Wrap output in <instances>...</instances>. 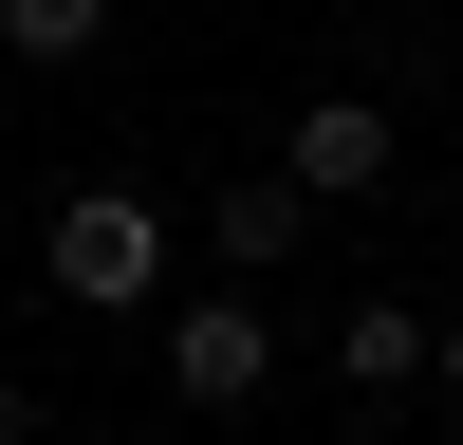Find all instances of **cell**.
<instances>
[{
    "instance_id": "6da1fadb",
    "label": "cell",
    "mask_w": 463,
    "mask_h": 445,
    "mask_svg": "<svg viewBox=\"0 0 463 445\" xmlns=\"http://www.w3.org/2000/svg\"><path fill=\"white\" fill-rule=\"evenodd\" d=\"M37 260H56L74 316H148V297H167V204H148V185H56Z\"/></svg>"
},
{
    "instance_id": "7a4b0ae2",
    "label": "cell",
    "mask_w": 463,
    "mask_h": 445,
    "mask_svg": "<svg viewBox=\"0 0 463 445\" xmlns=\"http://www.w3.org/2000/svg\"><path fill=\"white\" fill-rule=\"evenodd\" d=\"M167 390H185V408H260V390H279V316H260L241 279H204V297L167 316Z\"/></svg>"
},
{
    "instance_id": "3957f363",
    "label": "cell",
    "mask_w": 463,
    "mask_h": 445,
    "mask_svg": "<svg viewBox=\"0 0 463 445\" xmlns=\"http://www.w3.org/2000/svg\"><path fill=\"white\" fill-rule=\"evenodd\" d=\"M279 167L316 185V204H371V185L408 167V130H390V93H297V130H279Z\"/></svg>"
},
{
    "instance_id": "277c9868",
    "label": "cell",
    "mask_w": 463,
    "mask_h": 445,
    "mask_svg": "<svg viewBox=\"0 0 463 445\" xmlns=\"http://www.w3.org/2000/svg\"><path fill=\"white\" fill-rule=\"evenodd\" d=\"M297 241H316V185H297V167H241V185H204V260H222V279H279Z\"/></svg>"
},
{
    "instance_id": "5b68a950",
    "label": "cell",
    "mask_w": 463,
    "mask_h": 445,
    "mask_svg": "<svg viewBox=\"0 0 463 445\" xmlns=\"http://www.w3.org/2000/svg\"><path fill=\"white\" fill-rule=\"evenodd\" d=\"M408 371H427V316L408 297H353L334 316V390H408Z\"/></svg>"
},
{
    "instance_id": "8992f818",
    "label": "cell",
    "mask_w": 463,
    "mask_h": 445,
    "mask_svg": "<svg viewBox=\"0 0 463 445\" xmlns=\"http://www.w3.org/2000/svg\"><path fill=\"white\" fill-rule=\"evenodd\" d=\"M93 37H111V0H0V56L19 74H74Z\"/></svg>"
},
{
    "instance_id": "52a82bcc",
    "label": "cell",
    "mask_w": 463,
    "mask_h": 445,
    "mask_svg": "<svg viewBox=\"0 0 463 445\" xmlns=\"http://www.w3.org/2000/svg\"><path fill=\"white\" fill-rule=\"evenodd\" d=\"M427 371H445V408H463V316H445V334H427Z\"/></svg>"
},
{
    "instance_id": "ba28073f",
    "label": "cell",
    "mask_w": 463,
    "mask_h": 445,
    "mask_svg": "<svg viewBox=\"0 0 463 445\" xmlns=\"http://www.w3.org/2000/svg\"><path fill=\"white\" fill-rule=\"evenodd\" d=\"M0 408H19V334H0Z\"/></svg>"
},
{
    "instance_id": "9c48e42d",
    "label": "cell",
    "mask_w": 463,
    "mask_h": 445,
    "mask_svg": "<svg viewBox=\"0 0 463 445\" xmlns=\"http://www.w3.org/2000/svg\"><path fill=\"white\" fill-rule=\"evenodd\" d=\"M445 445H463V427H445Z\"/></svg>"
}]
</instances>
